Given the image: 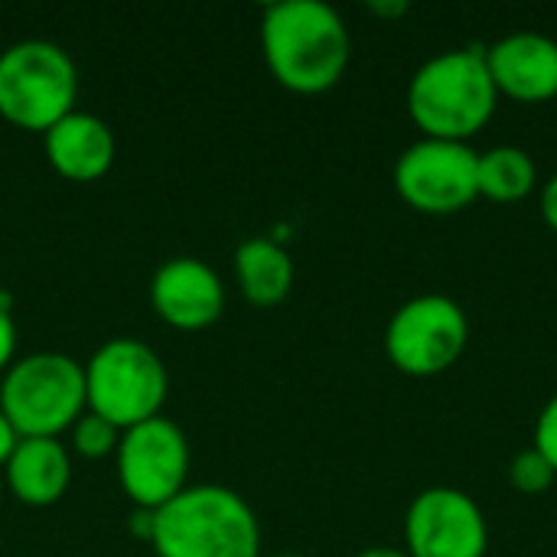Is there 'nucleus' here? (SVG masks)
I'll list each match as a JSON object with an SVG mask.
<instances>
[{"label":"nucleus","instance_id":"obj_5","mask_svg":"<svg viewBox=\"0 0 557 557\" xmlns=\"http://www.w3.org/2000/svg\"><path fill=\"white\" fill-rule=\"evenodd\" d=\"M78 69L49 39H20L0 52V117L13 127L46 134L75 111Z\"/></svg>","mask_w":557,"mask_h":557},{"label":"nucleus","instance_id":"obj_8","mask_svg":"<svg viewBox=\"0 0 557 557\" xmlns=\"http://www.w3.org/2000/svg\"><path fill=\"white\" fill-rule=\"evenodd\" d=\"M117 483L134 509H163L186 490L189 476V441L170 418L157 414L121 434Z\"/></svg>","mask_w":557,"mask_h":557},{"label":"nucleus","instance_id":"obj_22","mask_svg":"<svg viewBox=\"0 0 557 557\" xmlns=\"http://www.w3.org/2000/svg\"><path fill=\"white\" fill-rule=\"evenodd\" d=\"M539 202H542V215H545V222H548V228L557 235V173L542 186V196H539Z\"/></svg>","mask_w":557,"mask_h":557},{"label":"nucleus","instance_id":"obj_1","mask_svg":"<svg viewBox=\"0 0 557 557\" xmlns=\"http://www.w3.org/2000/svg\"><path fill=\"white\" fill-rule=\"evenodd\" d=\"M261 52L277 85L297 95H320L343 78L352 59V36L336 7L281 0L264 10Z\"/></svg>","mask_w":557,"mask_h":557},{"label":"nucleus","instance_id":"obj_16","mask_svg":"<svg viewBox=\"0 0 557 557\" xmlns=\"http://www.w3.org/2000/svg\"><path fill=\"white\" fill-rule=\"evenodd\" d=\"M539 183V166L529 150L499 144L476 160V193L493 202H519Z\"/></svg>","mask_w":557,"mask_h":557},{"label":"nucleus","instance_id":"obj_6","mask_svg":"<svg viewBox=\"0 0 557 557\" xmlns=\"http://www.w3.org/2000/svg\"><path fill=\"white\" fill-rule=\"evenodd\" d=\"M170 392L163 359L140 339H108L85 362V411L127 431L160 414Z\"/></svg>","mask_w":557,"mask_h":557},{"label":"nucleus","instance_id":"obj_24","mask_svg":"<svg viewBox=\"0 0 557 557\" xmlns=\"http://www.w3.org/2000/svg\"><path fill=\"white\" fill-rule=\"evenodd\" d=\"M369 10L372 13H379V16H398V13H408V3H369Z\"/></svg>","mask_w":557,"mask_h":557},{"label":"nucleus","instance_id":"obj_2","mask_svg":"<svg viewBox=\"0 0 557 557\" xmlns=\"http://www.w3.org/2000/svg\"><path fill=\"white\" fill-rule=\"evenodd\" d=\"M408 114L434 140L467 144L499 101L486 69V49H447L428 59L408 82Z\"/></svg>","mask_w":557,"mask_h":557},{"label":"nucleus","instance_id":"obj_19","mask_svg":"<svg viewBox=\"0 0 557 557\" xmlns=\"http://www.w3.org/2000/svg\"><path fill=\"white\" fill-rule=\"evenodd\" d=\"M557 473V395L542 408L539 421H535V444H532Z\"/></svg>","mask_w":557,"mask_h":557},{"label":"nucleus","instance_id":"obj_14","mask_svg":"<svg viewBox=\"0 0 557 557\" xmlns=\"http://www.w3.org/2000/svg\"><path fill=\"white\" fill-rule=\"evenodd\" d=\"M3 476L16 503L46 509L65 496L72 483V457L59 437H20L3 463Z\"/></svg>","mask_w":557,"mask_h":557},{"label":"nucleus","instance_id":"obj_11","mask_svg":"<svg viewBox=\"0 0 557 557\" xmlns=\"http://www.w3.org/2000/svg\"><path fill=\"white\" fill-rule=\"evenodd\" d=\"M150 304L173 330H206L225 310L222 277L199 258H170L150 281Z\"/></svg>","mask_w":557,"mask_h":557},{"label":"nucleus","instance_id":"obj_7","mask_svg":"<svg viewBox=\"0 0 557 557\" xmlns=\"http://www.w3.org/2000/svg\"><path fill=\"white\" fill-rule=\"evenodd\" d=\"M470 339L463 307L447 294H421L401 304L385 330L392 366L414 379H431L457 366Z\"/></svg>","mask_w":557,"mask_h":557},{"label":"nucleus","instance_id":"obj_9","mask_svg":"<svg viewBox=\"0 0 557 557\" xmlns=\"http://www.w3.org/2000/svg\"><path fill=\"white\" fill-rule=\"evenodd\" d=\"M476 160L480 153L470 144L421 137L401 150L395 163V189L418 212L454 215L480 196Z\"/></svg>","mask_w":557,"mask_h":557},{"label":"nucleus","instance_id":"obj_4","mask_svg":"<svg viewBox=\"0 0 557 557\" xmlns=\"http://www.w3.org/2000/svg\"><path fill=\"white\" fill-rule=\"evenodd\" d=\"M85 408V366L65 352L13 359L0 375V411L16 437H59Z\"/></svg>","mask_w":557,"mask_h":557},{"label":"nucleus","instance_id":"obj_15","mask_svg":"<svg viewBox=\"0 0 557 557\" xmlns=\"http://www.w3.org/2000/svg\"><path fill=\"white\" fill-rule=\"evenodd\" d=\"M235 274L245 300L255 307L281 304L294 287V261L271 238H248L235 251Z\"/></svg>","mask_w":557,"mask_h":557},{"label":"nucleus","instance_id":"obj_25","mask_svg":"<svg viewBox=\"0 0 557 557\" xmlns=\"http://www.w3.org/2000/svg\"><path fill=\"white\" fill-rule=\"evenodd\" d=\"M356 557H408L405 552H398V548H366L362 555Z\"/></svg>","mask_w":557,"mask_h":557},{"label":"nucleus","instance_id":"obj_21","mask_svg":"<svg viewBox=\"0 0 557 557\" xmlns=\"http://www.w3.org/2000/svg\"><path fill=\"white\" fill-rule=\"evenodd\" d=\"M153 519H157L153 509H134V512L127 516V532H134L140 542L150 545V539H153Z\"/></svg>","mask_w":557,"mask_h":557},{"label":"nucleus","instance_id":"obj_17","mask_svg":"<svg viewBox=\"0 0 557 557\" xmlns=\"http://www.w3.org/2000/svg\"><path fill=\"white\" fill-rule=\"evenodd\" d=\"M69 434H72V450H75L78 457H85V460H101V457L117 454V444H121V434H124V431L114 428L111 421H104V418L85 411V414L69 428Z\"/></svg>","mask_w":557,"mask_h":557},{"label":"nucleus","instance_id":"obj_20","mask_svg":"<svg viewBox=\"0 0 557 557\" xmlns=\"http://www.w3.org/2000/svg\"><path fill=\"white\" fill-rule=\"evenodd\" d=\"M16 356V323L7 307V297H0V375L13 366Z\"/></svg>","mask_w":557,"mask_h":557},{"label":"nucleus","instance_id":"obj_3","mask_svg":"<svg viewBox=\"0 0 557 557\" xmlns=\"http://www.w3.org/2000/svg\"><path fill=\"white\" fill-rule=\"evenodd\" d=\"M157 557H261V522L228 486H186L157 509Z\"/></svg>","mask_w":557,"mask_h":557},{"label":"nucleus","instance_id":"obj_12","mask_svg":"<svg viewBox=\"0 0 557 557\" xmlns=\"http://www.w3.org/2000/svg\"><path fill=\"white\" fill-rule=\"evenodd\" d=\"M486 69L499 95L539 104L557 95V39L545 33H509L486 49Z\"/></svg>","mask_w":557,"mask_h":557},{"label":"nucleus","instance_id":"obj_13","mask_svg":"<svg viewBox=\"0 0 557 557\" xmlns=\"http://www.w3.org/2000/svg\"><path fill=\"white\" fill-rule=\"evenodd\" d=\"M42 147H46L49 166L62 180H72V183L101 180L111 170L114 153H117L114 131L108 127V121L78 108L69 111L62 121H55L42 134Z\"/></svg>","mask_w":557,"mask_h":557},{"label":"nucleus","instance_id":"obj_18","mask_svg":"<svg viewBox=\"0 0 557 557\" xmlns=\"http://www.w3.org/2000/svg\"><path fill=\"white\" fill-rule=\"evenodd\" d=\"M555 480V467H552L535 447L516 454V460L509 463V483H512L522 496H542L545 490H552Z\"/></svg>","mask_w":557,"mask_h":557},{"label":"nucleus","instance_id":"obj_23","mask_svg":"<svg viewBox=\"0 0 557 557\" xmlns=\"http://www.w3.org/2000/svg\"><path fill=\"white\" fill-rule=\"evenodd\" d=\"M16 431L10 428V421L3 418V411H0V470H3V463L10 460V454H13V447H16Z\"/></svg>","mask_w":557,"mask_h":557},{"label":"nucleus","instance_id":"obj_26","mask_svg":"<svg viewBox=\"0 0 557 557\" xmlns=\"http://www.w3.org/2000/svg\"><path fill=\"white\" fill-rule=\"evenodd\" d=\"M277 557H300V555H277Z\"/></svg>","mask_w":557,"mask_h":557},{"label":"nucleus","instance_id":"obj_10","mask_svg":"<svg viewBox=\"0 0 557 557\" xmlns=\"http://www.w3.org/2000/svg\"><path fill=\"white\" fill-rule=\"evenodd\" d=\"M490 529L473 496L454 486L418 493L405 516L408 557H486Z\"/></svg>","mask_w":557,"mask_h":557}]
</instances>
